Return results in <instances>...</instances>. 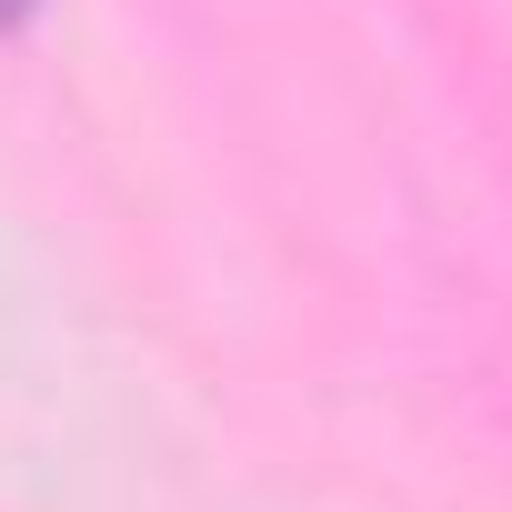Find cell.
<instances>
[{
	"label": "cell",
	"mask_w": 512,
	"mask_h": 512,
	"mask_svg": "<svg viewBox=\"0 0 512 512\" xmlns=\"http://www.w3.org/2000/svg\"><path fill=\"white\" fill-rule=\"evenodd\" d=\"M41 11V0H0V31H11V21H31Z\"/></svg>",
	"instance_id": "6da1fadb"
}]
</instances>
